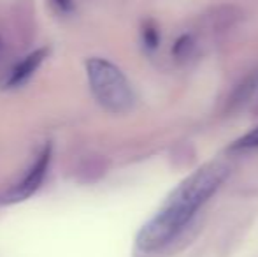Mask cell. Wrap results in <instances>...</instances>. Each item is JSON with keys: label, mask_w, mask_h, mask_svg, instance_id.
Masks as SVG:
<instances>
[{"label": "cell", "mask_w": 258, "mask_h": 257, "mask_svg": "<svg viewBox=\"0 0 258 257\" xmlns=\"http://www.w3.org/2000/svg\"><path fill=\"white\" fill-rule=\"evenodd\" d=\"M228 173L223 162H209L183 180L162 210L137 234V247L144 252H155L169 245L190 224L199 208L220 189Z\"/></svg>", "instance_id": "cell-1"}, {"label": "cell", "mask_w": 258, "mask_h": 257, "mask_svg": "<svg viewBox=\"0 0 258 257\" xmlns=\"http://www.w3.org/2000/svg\"><path fill=\"white\" fill-rule=\"evenodd\" d=\"M191 49H194V39H191V35L184 34L176 41L172 52L176 59H186V57H190Z\"/></svg>", "instance_id": "cell-6"}, {"label": "cell", "mask_w": 258, "mask_h": 257, "mask_svg": "<svg viewBox=\"0 0 258 257\" xmlns=\"http://www.w3.org/2000/svg\"><path fill=\"white\" fill-rule=\"evenodd\" d=\"M46 53H48L46 49H39V52L28 55L25 60H21V62L11 71V76H9V79H7V86H20L21 83L27 81V79L37 71V67L42 64V60L46 59Z\"/></svg>", "instance_id": "cell-4"}, {"label": "cell", "mask_w": 258, "mask_h": 257, "mask_svg": "<svg viewBox=\"0 0 258 257\" xmlns=\"http://www.w3.org/2000/svg\"><path fill=\"white\" fill-rule=\"evenodd\" d=\"M143 41H144V44H146V48H150V49H155L156 46H158V42H160L158 28H156L155 25L151 23V21L144 25V28H143Z\"/></svg>", "instance_id": "cell-7"}, {"label": "cell", "mask_w": 258, "mask_h": 257, "mask_svg": "<svg viewBox=\"0 0 258 257\" xmlns=\"http://www.w3.org/2000/svg\"><path fill=\"white\" fill-rule=\"evenodd\" d=\"M49 159H51V146H46L44 151L39 155L37 161H35L34 166L30 168L28 175L6 195V201L16 202V201H23V199L30 197V195L41 187L42 180H44L46 173H48Z\"/></svg>", "instance_id": "cell-3"}, {"label": "cell", "mask_w": 258, "mask_h": 257, "mask_svg": "<svg viewBox=\"0 0 258 257\" xmlns=\"http://www.w3.org/2000/svg\"><path fill=\"white\" fill-rule=\"evenodd\" d=\"M90 88L97 102L109 113L125 115L134 108V90L128 79L114 64L104 59H90L86 62Z\"/></svg>", "instance_id": "cell-2"}, {"label": "cell", "mask_w": 258, "mask_h": 257, "mask_svg": "<svg viewBox=\"0 0 258 257\" xmlns=\"http://www.w3.org/2000/svg\"><path fill=\"white\" fill-rule=\"evenodd\" d=\"M253 148H258V127L251 129L248 134L239 137L230 146V150H253Z\"/></svg>", "instance_id": "cell-5"}]
</instances>
